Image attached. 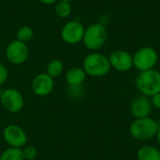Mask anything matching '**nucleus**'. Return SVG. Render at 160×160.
<instances>
[{
	"instance_id": "f257e3e1",
	"label": "nucleus",
	"mask_w": 160,
	"mask_h": 160,
	"mask_svg": "<svg viewBox=\"0 0 160 160\" xmlns=\"http://www.w3.org/2000/svg\"><path fill=\"white\" fill-rule=\"evenodd\" d=\"M82 68L86 75L91 77H102L109 73L112 67L109 57L100 52H91L82 61Z\"/></svg>"
},
{
	"instance_id": "f03ea898",
	"label": "nucleus",
	"mask_w": 160,
	"mask_h": 160,
	"mask_svg": "<svg viewBox=\"0 0 160 160\" xmlns=\"http://www.w3.org/2000/svg\"><path fill=\"white\" fill-rule=\"evenodd\" d=\"M136 87L142 96L151 98L160 92V72L155 68L141 71L136 77Z\"/></svg>"
},
{
	"instance_id": "7ed1b4c3",
	"label": "nucleus",
	"mask_w": 160,
	"mask_h": 160,
	"mask_svg": "<svg viewBox=\"0 0 160 160\" xmlns=\"http://www.w3.org/2000/svg\"><path fill=\"white\" fill-rule=\"evenodd\" d=\"M158 127V123L149 116L137 118L131 123L129 132L135 140L144 142L156 137Z\"/></svg>"
},
{
	"instance_id": "20e7f679",
	"label": "nucleus",
	"mask_w": 160,
	"mask_h": 160,
	"mask_svg": "<svg viewBox=\"0 0 160 160\" xmlns=\"http://www.w3.org/2000/svg\"><path fill=\"white\" fill-rule=\"evenodd\" d=\"M108 31L101 23H93L85 28L82 43L90 51H98L104 46L107 41Z\"/></svg>"
},
{
	"instance_id": "39448f33",
	"label": "nucleus",
	"mask_w": 160,
	"mask_h": 160,
	"mask_svg": "<svg viewBox=\"0 0 160 160\" xmlns=\"http://www.w3.org/2000/svg\"><path fill=\"white\" fill-rule=\"evenodd\" d=\"M132 56L133 67L140 72L153 69L158 61V54L152 47H142Z\"/></svg>"
},
{
	"instance_id": "423d86ee",
	"label": "nucleus",
	"mask_w": 160,
	"mask_h": 160,
	"mask_svg": "<svg viewBox=\"0 0 160 160\" xmlns=\"http://www.w3.org/2000/svg\"><path fill=\"white\" fill-rule=\"evenodd\" d=\"M85 27L83 24L76 20L69 21L64 24L61 29V38L62 39L70 45L78 44L82 41L84 35Z\"/></svg>"
},
{
	"instance_id": "0eeeda50",
	"label": "nucleus",
	"mask_w": 160,
	"mask_h": 160,
	"mask_svg": "<svg viewBox=\"0 0 160 160\" xmlns=\"http://www.w3.org/2000/svg\"><path fill=\"white\" fill-rule=\"evenodd\" d=\"M29 56V49L26 43L14 39L10 41L6 49V57L13 65L24 63Z\"/></svg>"
},
{
	"instance_id": "6e6552de",
	"label": "nucleus",
	"mask_w": 160,
	"mask_h": 160,
	"mask_svg": "<svg viewBox=\"0 0 160 160\" xmlns=\"http://www.w3.org/2000/svg\"><path fill=\"white\" fill-rule=\"evenodd\" d=\"M0 102L6 111L12 113L22 111L24 105L22 95L13 88H8L2 92Z\"/></svg>"
},
{
	"instance_id": "1a4fd4ad",
	"label": "nucleus",
	"mask_w": 160,
	"mask_h": 160,
	"mask_svg": "<svg viewBox=\"0 0 160 160\" xmlns=\"http://www.w3.org/2000/svg\"><path fill=\"white\" fill-rule=\"evenodd\" d=\"M5 142L13 148H22L27 142V135L25 131L17 125H8L3 131Z\"/></svg>"
},
{
	"instance_id": "9d476101",
	"label": "nucleus",
	"mask_w": 160,
	"mask_h": 160,
	"mask_svg": "<svg viewBox=\"0 0 160 160\" xmlns=\"http://www.w3.org/2000/svg\"><path fill=\"white\" fill-rule=\"evenodd\" d=\"M109 60L111 67L119 72H128L133 68V56L125 50L113 51Z\"/></svg>"
},
{
	"instance_id": "9b49d317",
	"label": "nucleus",
	"mask_w": 160,
	"mask_h": 160,
	"mask_svg": "<svg viewBox=\"0 0 160 160\" xmlns=\"http://www.w3.org/2000/svg\"><path fill=\"white\" fill-rule=\"evenodd\" d=\"M32 90L35 95L38 97H45L50 95L54 87V81L47 73L38 74L32 81Z\"/></svg>"
},
{
	"instance_id": "f8f14e48",
	"label": "nucleus",
	"mask_w": 160,
	"mask_h": 160,
	"mask_svg": "<svg viewBox=\"0 0 160 160\" xmlns=\"http://www.w3.org/2000/svg\"><path fill=\"white\" fill-rule=\"evenodd\" d=\"M152 103L151 100L148 98V97L145 96H139L136 97L130 105V112L132 115L137 118H142V117H147L151 113L152 110Z\"/></svg>"
},
{
	"instance_id": "ddd939ff",
	"label": "nucleus",
	"mask_w": 160,
	"mask_h": 160,
	"mask_svg": "<svg viewBox=\"0 0 160 160\" xmlns=\"http://www.w3.org/2000/svg\"><path fill=\"white\" fill-rule=\"evenodd\" d=\"M86 78V73L82 68H71L66 73V81L70 86L82 85Z\"/></svg>"
},
{
	"instance_id": "4468645a",
	"label": "nucleus",
	"mask_w": 160,
	"mask_h": 160,
	"mask_svg": "<svg viewBox=\"0 0 160 160\" xmlns=\"http://www.w3.org/2000/svg\"><path fill=\"white\" fill-rule=\"evenodd\" d=\"M138 160H160V151L154 146L145 145L137 152Z\"/></svg>"
},
{
	"instance_id": "2eb2a0df",
	"label": "nucleus",
	"mask_w": 160,
	"mask_h": 160,
	"mask_svg": "<svg viewBox=\"0 0 160 160\" xmlns=\"http://www.w3.org/2000/svg\"><path fill=\"white\" fill-rule=\"evenodd\" d=\"M63 70H64V64L62 63V61L58 59L52 60L47 66V74L53 79L60 76Z\"/></svg>"
},
{
	"instance_id": "dca6fc26",
	"label": "nucleus",
	"mask_w": 160,
	"mask_h": 160,
	"mask_svg": "<svg viewBox=\"0 0 160 160\" xmlns=\"http://www.w3.org/2000/svg\"><path fill=\"white\" fill-rule=\"evenodd\" d=\"M54 11L55 14L60 17V18H68L71 11H72V8L70 3L66 2V1H61L58 0L55 3V7H54Z\"/></svg>"
},
{
	"instance_id": "f3484780",
	"label": "nucleus",
	"mask_w": 160,
	"mask_h": 160,
	"mask_svg": "<svg viewBox=\"0 0 160 160\" xmlns=\"http://www.w3.org/2000/svg\"><path fill=\"white\" fill-rule=\"evenodd\" d=\"M0 160H24L22 150L20 148L9 147L1 154Z\"/></svg>"
},
{
	"instance_id": "a211bd4d",
	"label": "nucleus",
	"mask_w": 160,
	"mask_h": 160,
	"mask_svg": "<svg viewBox=\"0 0 160 160\" xmlns=\"http://www.w3.org/2000/svg\"><path fill=\"white\" fill-rule=\"evenodd\" d=\"M16 37V39L26 43L34 38V30L28 25H22L17 30Z\"/></svg>"
},
{
	"instance_id": "6ab92c4d",
	"label": "nucleus",
	"mask_w": 160,
	"mask_h": 160,
	"mask_svg": "<svg viewBox=\"0 0 160 160\" xmlns=\"http://www.w3.org/2000/svg\"><path fill=\"white\" fill-rule=\"evenodd\" d=\"M22 156L24 160H34L38 156V149L33 145L26 146L22 150Z\"/></svg>"
},
{
	"instance_id": "aec40b11",
	"label": "nucleus",
	"mask_w": 160,
	"mask_h": 160,
	"mask_svg": "<svg viewBox=\"0 0 160 160\" xmlns=\"http://www.w3.org/2000/svg\"><path fill=\"white\" fill-rule=\"evenodd\" d=\"M8 78V71L5 65L0 63V85L4 84Z\"/></svg>"
},
{
	"instance_id": "412c9836",
	"label": "nucleus",
	"mask_w": 160,
	"mask_h": 160,
	"mask_svg": "<svg viewBox=\"0 0 160 160\" xmlns=\"http://www.w3.org/2000/svg\"><path fill=\"white\" fill-rule=\"evenodd\" d=\"M151 103L153 107L160 110V92L151 97Z\"/></svg>"
},
{
	"instance_id": "4be33fe9",
	"label": "nucleus",
	"mask_w": 160,
	"mask_h": 160,
	"mask_svg": "<svg viewBox=\"0 0 160 160\" xmlns=\"http://www.w3.org/2000/svg\"><path fill=\"white\" fill-rule=\"evenodd\" d=\"M39 1L45 5H52L57 2V0H39Z\"/></svg>"
},
{
	"instance_id": "5701e85b",
	"label": "nucleus",
	"mask_w": 160,
	"mask_h": 160,
	"mask_svg": "<svg viewBox=\"0 0 160 160\" xmlns=\"http://www.w3.org/2000/svg\"><path fill=\"white\" fill-rule=\"evenodd\" d=\"M156 138H157V141L158 142V144L160 145V126L158 127V129L157 131V134H156Z\"/></svg>"
},
{
	"instance_id": "b1692460",
	"label": "nucleus",
	"mask_w": 160,
	"mask_h": 160,
	"mask_svg": "<svg viewBox=\"0 0 160 160\" xmlns=\"http://www.w3.org/2000/svg\"><path fill=\"white\" fill-rule=\"evenodd\" d=\"M61 1H66V2H68V3H70V2H72L73 0H61Z\"/></svg>"
},
{
	"instance_id": "393cba45",
	"label": "nucleus",
	"mask_w": 160,
	"mask_h": 160,
	"mask_svg": "<svg viewBox=\"0 0 160 160\" xmlns=\"http://www.w3.org/2000/svg\"><path fill=\"white\" fill-rule=\"evenodd\" d=\"M2 89H1V87H0V99H1V96H2Z\"/></svg>"
},
{
	"instance_id": "a878e982",
	"label": "nucleus",
	"mask_w": 160,
	"mask_h": 160,
	"mask_svg": "<svg viewBox=\"0 0 160 160\" xmlns=\"http://www.w3.org/2000/svg\"><path fill=\"white\" fill-rule=\"evenodd\" d=\"M0 44H1V41H0Z\"/></svg>"
}]
</instances>
